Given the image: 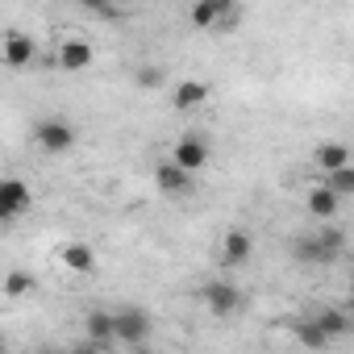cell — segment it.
Wrapping results in <instances>:
<instances>
[{"label":"cell","mask_w":354,"mask_h":354,"mask_svg":"<svg viewBox=\"0 0 354 354\" xmlns=\"http://www.w3.org/2000/svg\"><path fill=\"white\" fill-rule=\"evenodd\" d=\"M325 188L337 196V201H346V196H354V167H342V171H333L329 180H325Z\"/></svg>","instance_id":"ffe728a7"},{"label":"cell","mask_w":354,"mask_h":354,"mask_svg":"<svg viewBox=\"0 0 354 354\" xmlns=\"http://www.w3.org/2000/svg\"><path fill=\"white\" fill-rule=\"evenodd\" d=\"M0 288H5V296L9 300H26L34 288H38V279L30 275V271H21V267H13L9 275H5V283H0Z\"/></svg>","instance_id":"ac0fdd59"},{"label":"cell","mask_w":354,"mask_h":354,"mask_svg":"<svg viewBox=\"0 0 354 354\" xmlns=\"http://www.w3.org/2000/svg\"><path fill=\"white\" fill-rule=\"evenodd\" d=\"M55 59H59V67H63V71H88V67L96 63V50H92V42H88V38H63Z\"/></svg>","instance_id":"ba28073f"},{"label":"cell","mask_w":354,"mask_h":354,"mask_svg":"<svg viewBox=\"0 0 354 354\" xmlns=\"http://www.w3.org/2000/svg\"><path fill=\"white\" fill-rule=\"evenodd\" d=\"M304 209H308L317 221H329V217H337L342 201H337V196L325 188V180H321V184H313V188H308V196H304Z\"/></svg>","instance_id":"5bb4252c"},{"label":"cell","mask_w":354,"mask_h":354,"mask_svg":"<svg viewBox=\"0 0 354 354\" xmlns=\"http://www.w3.org/2000/svg\"><path fill=\"white\" fill-rule=\"evenodd\" d=\"M154 184H158V192H167V196H184V192L192 188V175L180 171V167L167 158V162H154Z\"/></svg>","instance_id":"30bf717a"},{"label":"cell","mask_w":354,"mask_h":354,"mask_svg":"<svg viewBox=\"0 0 354 354\" xmlns=\"http://www.w3.org/2000/svg\"><path fill=\"white\" fill-rule=\"evenodd\" d=\"M292 333H296V342L304 346V350H329V337L313 325V317H304V321H296L292 325Z\"/></svg>","instance_id":"d6986e66"},{"label":"cell","mask_w":354,"mask_h":354,"mask_svg":"<svg viewBox=\"0 0 354 354\" xmlns=\"http://www.w3.org/2000/svg\"><path fill=\"white\" fill-rule=\"evenodd\" d=\"M0 354H9V346H5V337H0Z\"/></svg>","instance_id":"603a6c76"},{"label":"cell","mask_w":354,"mask_h":354,"mask_svg":"<svg viewBox=\"0 0 354 354\" xmlns=\"http://www.w3.org/2000/svg\"><path fill=\"white\" fill-rule=\"evenodd\" d=\"M67 354H100V346H92V342H80V346H71Z\"/></svg>","instance_id":"7402d4cb"},{"label":"cell","mask_w":354,"mask_h":354,"mask_svg":"<svg viewBox=\"0 0 354 354\" xmlns=\"http://www.w3.org/2000/svg\"><path fill=\"white\" fill-rule=\"evenodd\" d=\"M201 300H205V308L217 313V317H230V313L242 308V292H238L230 279H213V283H205V288H201Z\"/></svg>","instance_id":"5b68a950"},{"label":"cell","mask_w":354,"mask_h":354,"mask_svg":"<svg viewBox=\"0 0 354 354\" xmlns=\"http://www.w3.org/2000/svg\"><path fill=\"white\" fill-rule=\"evenodd\" d=\"M150 329H154V321H150V313L138 308V304H125V308L113 313V342L142 346V342L150 337Z\"/></svg>","instance_id":"7a4b0ae2"},{"label":"cell","mask_w":354,"mask_h":354,"mask_svg":"<svg viewBox=\"0 0 354 354\" xmlns=\"http://www.w3.org/2000/svg\"><path fill=\"white\" fill-rule=\"evenodd\" d=\"M34 205V192L26 180H9V175H0V225L17 221L21 213H30Z\"/></svg>","instance_id":"3957f363"},{"label":"cell","mask_w":354,"mask_h":354,"mask_svg":"<svg viewBox=\"0 0 354 354\" xmlns=\"http://www.w3.org/2000/svg\"><path fill=\"white\" fill-rule=\"evenodd\" d=\"M38 59V46L30 34H5V42H0V63L5 67H30Z\"/></svg>","instance_id":"9c48e42d"},{"label":"cell","mask_w":354,"mask_h":354,"mask_svg":"<svg viewBox=\"0 0 354 354\" xmlns=\"http://www.w3.org/2000/svg\"><path fill=\"white\" fill-rule=\"evenodd\" d=\"M171 162L180 167V171H201L205 162H209V142L201 138V133H184L180 142H175V150H171Z\"/></svg>","instance_id":"52a82bcc"},{"label":"cell","mask_w":354,"mask_h":354,"mask_svg":"<svg viewBox=\"0 0 354 354\" xmlns=\"http://www.w3.org/2000/svg\"><path fill=\"white\" fill-rule=\"evenodd\" d=\"M38 354H50V350H38Z\"/></svg>","instance_id":"cb8c5ba5"},{"label":"cell","mask_w":354,"mask_h":354,"mask_svg":"<svg viewBox=\"0 0 354 354\" xmlns=\"http://www.w3.org/2000/svg\"><path fill=\"white\" fill-rule=\"evenodd\" d=\"M313 158H317V167H321L325 175H333V171L350 167V146H346V142H321Z\"/></svg>","instance_id":"9a60e30c"},{"label":"cell","mask_w":354,"mask_h":354,"mask_svg":"<svg viewBox=\"0 0 354 354\" xmlns=\"http://www.w3.org/2000/svg\"><path fill=\"white\" fill-rule=\"evenodd\" d=\"M34 142L46 150V154H67L75 146V129L63 121V117H42L34 125Z\"/></svg>","instance_id":"277c9868"},{"label":"cell","mask_w":354,"mask_h":354,"mask_svg":"<svg viewBox=\"0 0 354 354\" xmlns=\"http://www.w3.org/2000/svg\"><path fill=\"white\" fill-rule=\"evenodd\" d=\"M342 250H346V234L333 230V225H321L317 234H300L292 242V259L304 263V267H329V263L342 259Z\"/></svg>","instance_id":"6da1fadb"},{"label":"cell","mask_w":354,"mask_h":354,"mask_svg":"<svg viewBox=\"0 0 354 354\" xmlns=\"http://www.w3.org/2000/svg\"><path fill=\"white\" fill-rule=\"evenodd\" d=\"M59 263H63L71 275H92V271H96V250H92L88 242H67V246L59 250Z\"/></svg>","instance_id":"7c38bea8"},{"label":"cell","mask_w":354,"mask_h":354,"mask_svg":"<svg viewBox=\"0 0 354 354\" xmlns=\"http://www.w3.org/2000/svg\"><path fill=\"white\" fill-rule=\"evenodd\" d=\"M138 88H146V92H158L162 88V80H167V71L162 67H154V63H146V67H138Z\"/></svg>","instance_id":"44dd1931"},{"label":"cell","mask_w":354,"mask_h":354,"mask_svg":"<svg viewBox=\"0 0 354 354\" xmlns=\"http://www.w3.org/2000/svg\"><path fill=\"white\" fill-rule=\"evenodd\" d=\"M84 333H88L92 346H109V342H113V313L92 308V313L84 317Z\"/></svg>","instance_id":"2e32d148"},{"label":"cell","mask_w":354,"mask_h":354,"mask_svg":"<svg viewBox=\"0 0 354 354\" xmlns=\"http://www.w3.org/2000/svg\"><path fill=\"white\" fill-rule=\"evenodd\" d=\"M250 254H254V238L246 230H230L225 242H221V263L225 267H242V263H250Z\"/></svg>","instance_id":"8fae6325"},{"label":"cell","mask_w":354,"mask_h":354,"mask_svg":"<svg viewBox=\"0 0 354 354\" xmlns=\"http://www.w3.org/2000/svg\"><path fill=\"white\" fill-rule=\"evenodd\" d=\"M238 17V9L230 5V0H201V5H192V13H188V26H196V30H221V26H230Z\"/></svg>","instance_id":"8992f818"},{"label":"cell","mask_w":354,"mask_h":354,"mask_svg":"<svg viewBox=\"0 0 354 354\" xmlns=\"http://www.w3.org/2000/svg\"><path fill=\"white\" fill-rule=\"evenodd\" d=\"M313 325H317L329 342H337V337H346V333H350V317H346L342 308H321V313L313 317Z\"/></svg>","instance_id":"e0dca14e"},{"label":"cell","mask_w":354,"mask_h":354,"mask_svg":"<svg viewBox=\"0 0 354 354\" xmlns=\"http://www.w3.org/2000/svg\"><path fill=\"white\" fill-rule=\"evenodd\" d=\"M205 100H209V84L205 80H180V84H175V92H171V104L180 109V113L201 109Z\"/></svg>","instance_id":"4fadbf2b"}]
</instances>
